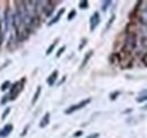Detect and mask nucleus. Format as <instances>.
I'll return each mask as SVG.
<instances>
[{"label":"nucleus","instance_id":"nucleus-1","mask_svg":"<svg viewBox=\"0 0 147 138\" xmlns=\"http://www.w3.org/2000/svg\"><path fill=\"white\" fill-rule=\"evenodd\" d=\"M91 101H92L91 98H86V100H83V101H80L79 103H77V104L70 105L68 109L64 110V113H66V114H71V113H74V112H76V111H78V110L85 108L87 104L91 103Z\"/></svg>","mask_w":147,"mask_h":138},{"label":"nucleus","instance_id":"nucleus-2","mask_svg":"<svg viewBox=\"0 0 147 138\" xmlns=\"http://www.w3.org/2000/svg\"><path fill=\"white\" fill-rule=\"evenodd\" d=\"M137 45V37H136V33L134 32H129L127 35L126 39V46L128 50H132V49L136 48Z\"/></svg>","mask_w":147,"mask_h":138},{"label":"nucleus","instance_id":"nucleus-3","mask_svg":"<svg viewBox=\"0 0 147 138\" xmlns=\"http://www.w3.org/2000/svg\"><path fill=\"white\" fill-rule=\"evenodd\" d=\"M100 23H101V16H100L99 11H95V13L89 17V29H91V32L95 31V28L99 26Z\"/></svg>","mask_w":147,"mask_h":138},{"label":"nucleus","instance_id":"nucleus-4","mask_svg":"<svg viewBox=\"0 0 147 138\" xmlns=\"http://www.w3.org/2000/svg\"><path fill=\"white\" fill-rule=\"evenodd\" d=\"M21 91H23V84H21V82H16L15 84H14L13 86H11V94H10V100H15V98L17 97V95H18L19 93H21Z\"/></svg>","mask_w":147,"mask_h":138},{"label":"nucleus","instance_id":"nucleus-5","mask_svg":"<svg viewBox=\"0 0 147 138\" xmlns=\"http://www.w3.org/2000/svg\"><path fill=\"white\" fill-rule=\"evenodd\" d=\"M13 131V125L11 123H8L3 127L2 130H0V137H7L9 136V134Z\"/></svg>","mask_w":147,"mask_h":138},{"label":"nucleus","instance_id":"nucleus-6","mask_svg":"<svg viewBox=\"0 0 147 138\" xmlns=\"http://www.w3.org/2000/svg\"><path fill=\"white\" fill-rule=\"evenodd\" d=\"M57 78H58V70H54V71L48 77V79H46L48 85L49 86H53L54 83H56V80H57Z\"/></svg>","mask_w":147,"mask_h":138},{"label":"nucleus","instance_id":"nucleus-7","mask_svg":"<svg viewBox=\"0 0 147 138\" xmlns=\"http://www.w3.org/2000/svg\"><path fill=\"white\" fill-rule=\"evenodd\" d=\"M63 13H64V8H61L60 10L58 11V13H57L56 16H54L53 18H52L50 22H49V24H48V25H50V26H51V25H53V24H56V23H58L59 19L61 18V16L63 15Z\"/></svg>","mask_w":147,"mask_h":138},{"label":"nucleus","instance_id":"nucleus-8","mask_svg":"<svg viewBox=\"0 0 147 138\" xmlns=\"http://www.w3.org/2000/svg\"><path fill=\"white\" fill-rule=\"evenodd\" d=\"M49 123H50V113L46 112V113L44 114V117H43L40 121V128H45Z\"/></svg>","mask_w":147,"mask_h":138},{"label":"nucleus","instance_id":"nucleus-9","mask_svg":"<svg viewBox=\"0 0 147 138\" xmlns=\"http://www.w3.org/2000/svg\"><path fill=\"white\" fill-rule=\"evenodd\" d=\"M93 56V50H91L89 52H87L85 54V57H84V60H83V62H82V65H80V69H83L84 67L87 65V62H88V60L91 59V57Z\"/></svg>","mask_w":147,"mask_h":138},{"label":"nucleus","instance_id":"nucleus-10","mask_svg":"<svg viewBox=\"0 0 147 138\" xmlns=\"http://www.w3.org/2000/svg\"><path fill=\"white\" fill-rule=\"evenodd\" d=\"M5 16H3V25H5V32H7L8 31V25H9V11L8 9L5 11V14H3Z\"/></svg>","mask_w":147,"mask_h":138},{"label":"nucleus","instance_id":"nucleus-11","mask_svg":"<svg viewBox=\"0 0 147 138\" xmlns=\"http://www.w3.org/2000/svg\"><path fill=\"white\" fill-rule=\"evenodd\" d=\"M41 92H42V87H41V86H38V88H36V92H35L34 96H33V100H32V104H33V105H34V104L38 102L39 97H40Z\"/></svg>","mask_w":147,"mask_h":138},{"label":"nucleus","instance_id":"nucleus-12","mask_svg":"<svg viewBox=\"0 0 147 138\" xmlns=\"http://www.w3.org/2000/svg\"><path fill=\"white\" fill-rule=\"evenodd\" d=\"M136 101L138 102V103H142V102L147 101V90H145L144 92H142V94L136 98Z\"/></svg>","mask_w":147,"mask_h":138},{"label":"nucleus","instance_id":"nucleus-13","mask_svg":"<svg viewBox=\"0 0 147 138\" xmlns=\"http://www.w3.org/2000/svg\"><path fill=\"white\" fill-rule=\"evenodd\" d=\"M58 41H59V39H56V40H54V42L52 43V44H51L50 46L48 48V50H46V56H49V54H51V53H52V51L54 50V48H56L57 43H58Z\"/></svg>","mask_w":147,"mask_h":138},{"label":"nucleus","instance_id":"nucleus-14","mask_svg":"<svg viewBox=\"0 0 147 138\" xmlns=\"http://www.w3.org/2000/svg\"><path fill=\"white\" fill-rule=\"evenodd\" d=\"M112 3V1H110V0H107V1H103V3H102V10L103 11H106V9L109 8V6Z\"/></svg>","mask_w":147,"mask_h":138},{"label":"nucleus","instance_id":"nucleus-15","mask_svg":"<svg viewBox=\"0 0 147 138\" xmlns=\"http://www.w3.org/2000/svg\"><path fill=\"white\" fill-rule=\"evenodd\" d=\"M9 86H10V82H9V80H6L5 83H2V85H1V87H0V90H1V91H2V92H3V91H6V90H7V88L9 87Z\"/></svg>","mask_w":147,"mask_h":138},{"label":"nucleus","instance_id":"nucleus-16","mask_svg":"<svg viewBox=\"0 0 147 138\" xmlns=\"http://www.w3.org/2000/svg\"><path fill=\"white\" fill-rule=\"evenodd\" d=\"M88 7V1L87 0H83L79 2V8L80 9H86Z\"/></svg>","mask_w":147,"mask_h":138},{"label":"nucleus","instance_id":"nucleus-17","mask_svg":"<svg viewBox=\"0 0 147 138\" xmlns=\"http://www.w3.org/2000/svg\"><path fill=\"white\" fill-rule=\"evenodd\" d=\"M119 95H120V92H119V91H115V92H113V93L110 94V100L114 101V100H115V98H117Z\"/></svg>","mask_w":147,"mask_h":138},{"label":"nucleus","instance_id":"nucleus-18","mask_svg":"<svg viewBox=\"0 0 147 138\" xmlns=\"http://www.w3.org/2000/svg\"><path fill=\"white\" fill-rule=\"evenodd\" d=\"M9 112H10V108H6V110L3 111L2 115H1V119H2V120H5L6 118H7V115L9 114Z\"/></svg>","mask_w":147,"mask_h":138},{"label":"nucleus","instance_id":"nucleus-19","mask_svg":"<svg viewBox=\"0 0 147 138\" xmlns=\"http://www.w3.org/2000/svg\"><path fill=\"white\" fill-rule=\"evenodd\" d=\"M75 16H76V10H74V9H72V10L69 13V15H68L67 19H68V21H71V19L75 18Z\"/></svg>","mask_w":147,"mask_h":138},{"label":"nucleus","instance_id":"nucleus-20","mask_svg":"<svg viewBox=\"0 0 147 138\" xmlns=\"http://www.w3.org/2000/svg\"><path fill=\"white\" fill-rule=\"evenodd\" d=\"M86 44H87V39H85V37H84L83 40H82V44H79L78 49H79V50H83V49H84V46H85Z\"/></svg>","mask_w":147,"mask_h":138},{"label":"nucleus","instance_id":"nucleus-21","mask_svg":"<svg viewBox=\"0 0 147 138\" xmlns=\"http://www.w3.org/2000/svg\"><path fill=\"white\" fill-rule=\"evenodd\" d=\"M64 50H66V46H64V45H63V46H61L60 49H59V51L57 52V58H59V57H61V54L64 52Z\"/></svg>","mask_w":147,"mask_h":138},{"label":"nucleus","instance_id":"nucleus-22","mask_svg":"<svg viewBox=\"0 0 147 138\" xmlns=\"http://www.w3.org/2000/svg\"><path fill=\"white\" fill-rule=\"evenodd\" d=\"M9 96H10V95L8 94V95H5V96L2 97V100H1V104H2V105H3L5 103H7V102L10 100V97H9Z\"/></svg>","mask_w":147,"mask_h":138},{"label":"nucleus","instance_id":"nucleus-23","mask_svg":"<svg viewBox=\"0 0 147 138\" xmlns=\"http://www.w3.org/2000/svg\"><path fill=\"white\" fill-rule=\"evenodd\" d=\"M115 19V16L114 15H113L112 17H111V18H110V21H109V23H107V25H106V28L105 29H109L110 27H111V25H112V23H113V21H114Z\"/></svg>","mask_w":147,"mask_h":138},{"label":"nucleus","instance_id":"nucleus-24","mask_svg":"<svg viewBox=\"0 0 147 138\" xmlns=\"http://www.w3.org/2000/svg\"><path fill=\"white\" fill-rule=\"evenodd\" d=\"M2 40H3V33H2V27H1V24H0V45L2 43Z\"/></svg>","mask_w":147,"mask_h":138},{"label":"nucleus","instance_id":"nucleus-25","mask_svg":"<svg viewBox=\"0 0 147 138\" xmlns=\"http://www.w3.org/2000/svg\"><path fill=\"white\" fill-rule=\"evenodd\" d=\"M100 137V134L99 133H95V134H92V135L87 136L86 138H99Z\"/></svg>","mask_w":147,"mask_h":138},{"label":"nucleus","instance_id":"nucleus-26","mask_svg":"<svg viewBox=\"0 0 147 138\" xmlns=\"http://www.w3.org/2000/svg\"><path fill=\"white\" fill-rule=\"evenodd\" d=\"M83 135V131L82 130H78V131H76V134H74V137H79V136Z\"/></svg>","mask_w":147,"mask_h":138},{"label":"nucleus","instance_id":"nucleus-27","mask_svg":"<svg viewBox=\"0 0 147 138\" xmlns=\"http://www.w3.org/2000/svg\"><path fill=\"white\" fill-rule=\"evenodd\" d=\"M142 110H147V104L146 105H144V106H142Z\"/></svg>","mask_w":147,"mask_h":138}]
</instances>
